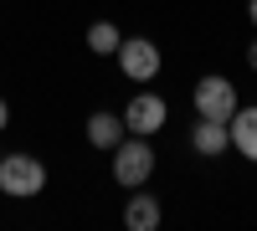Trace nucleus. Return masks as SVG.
<instances>
[{
	"label": "nucleus",
	"mask_w": 257,
	"mask_h": 231,
	"mask_svg": "<svg viewBox=\"0 0 257 231\" xmlns=\"http://www.w3.org/2000/svg\"><path fill=\"white\" fill-rule=\"evenodd\" d=\"M247 67L257 72V41H252V47H247Z\"/></svg>",
	"instance_id": "11"
},
{
	"label": "nucleus",
	"mask_w": 257,
	"mask_h": 231,
	"mask_svg": "<svg viewBox=\"0 0 257 231\" xmlns=\"http://www.w3.org/2000/svg\"><path fill=\"white\" fill-rule=\"evenodd\" d=\"M226 129H231V149L257 164V103H252V108H237L226 118Z\"/></svg>",
	"instance_id": "7"
},
{
	"label": "nucleus",
	"mask_w": 257,
	"mask_h": 231,
	"mask_svg": "<svg viewBox=\"0 0 257 231\" xmlns=\"http://www.w3.org/2000/svg\"><path fill=\"white\" fill-rule=\"evenodd\" d=\"M247 16H252V26H257V0H247Z\"/></svg>",
	"instance_id": "13"
},
{
	"label": "nucleus",
	"mask_w": 257,
	"mask_h": 231,
	"mask_svg": "<svg viewBox=\"0 0 257 231\" xmlns=\"http://www.w3.org/2000/svg\"><path fill=\"white\" fill-rule=\"evenodd\" d=\"M196 113L226 123L231 113H237V82H231V77H216V72L201 77V82H196Z\"/></svg>",
	"instance_id": "3"
},
{
	"label": "nucleus",
	"mask_w": 257,
	"mask_h": 231,
	"mask_svg": "<svg viewBox=\"0 0 257 231\" xmlns=\"http://www.w3.org/2000/svg\"><path fill=\"white\" fill-rule=\"evenodd\" d=\"M155 175V149H149L144 134H123L118 149H113V180L123 190H139V185Z\"/></svg>",
	"instance_id": "1"
},
{
	"label": "nucleus",
	"mask_w": 257,
	"mask_h": 231,
	"mask_svg": "<svg viewBox=\"0 0 257 231\" xmlns=\"http://www.w3.org/2000/svg\"><path fill=\"white\" fill-rule=\"evenodd\" d=\"M160 221H165L160 195H128V205H123V226L128 231H155Z\"/></svg>",
	"instance_id": "9"
},
{
	"label": "nucleus",
	"mask_w": 257,
	"mask_h": 231,
	"mask_svg": "<svg viewBox=\"0 0 257 231\" xmlns=\"http://www.w3.org/2000/svg\"><path fill=\"white\" fill-rule=\"evenodd\" d=\"M190 149L206 154V159H216V154H226V149H231V129H226L221 118H201L196 129H190Z\"/></svg>",
	"instance_id": "6"
},
{
	"label": "nucleus",
	"mask_w": 257,
	"mask_h": 231,
	"mask_svg": "<svg viewBox=\"0 0 257 231\" xmlns=\"http://www.w3.org/2000/svg\"><path fill=\"white\" fill-rule=\"evenodd\" d=\"M118 41H123V31L113 26V21H93L88 26V52H98V57H113Z\"/></svg>",
	"instance_id": "10"
},
{
	"label": "nucleus",
	"mask_w": 257,
	"mask_h": 231,
	"mask_svg": "<svg viewBox=\"0 0 257 231\" xmlns=\"http://www.w3.org/2000/svg\"><path fill=\"white\" fill-rule=\"evenodd\" d=\"M0 190L16 195V200H31L47 190V164L36 154H6L0 159Z\"/></svg>",
	"instance_id": "2"
},
{
	"label": "nucleus",
	"mask_w": 257,
	"mask_h": 231,
	"mask_svg": "<svg viewBox=\"0 0 257 231\" xmlns=\"http://www.w3.org/2000/svg\"><path fill=\"white\" fill-rule=\"evenodd\" d=\"M113 57H118L123 77H134V82H149V77L160 72V47H155L149 36H123Z\"/></svg>",
	"instance_id": "4"
},
{
	"label": "nucleus",
	"mask_w": 257,
	"mask_h": 231,
	"mask_svg": "<svg viewBox=\"0 0 257 231\" xmlns=\"http://www.w3.org/2000/svg\"><path fill=\"white\" fill-rule=\"evenodd\" d=\"M165 113H170V108H165V98H160V93H134V98L123 103V129L149 139V134H160V129H165Z\"/></svg>",
	"instance_id": "5"
},
{
	"label": "nucleus",
	"mask_w": 257,
	"mask_h": 231,
	"mask_svg": "<svg viewBox=\"0 0 257 231\" xmlns=\"http://www.w3.org/2000/svg\"><path fill=\"white\" fill-rule=\"evenodd\" d=\"M6 123H11V108H6V98H0V129H6Z\"/></svg>",
	"instance_id": "12"
},
{
	"label": "nucleus",
	"mask_w": 257,
	"mask_h": 231,
	"mask_svg": "<svg viewBox=\"0 0 257 231\" xmlns=\"http://www.w3.org/2000/svg\"><path fill=\"white\" fill-rule=\"evenodd\" d=\"M128 129H123V113H108V108H103V113H93L88 118V144H93V149H118V139H123Z\"/></svg>",
	"instance_id": "8"
}]
</instances>
